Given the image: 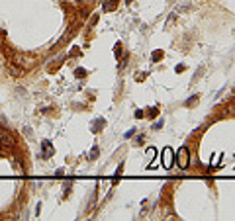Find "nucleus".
Listing matches in <instances>:
<instances>
[{
	"mask_svg": "<svg viewBox=\"0 0 235 221\" xmlns=\"http://www.w3.org/2000/svg\"><path fill=\"white\" fill-rule=\"evenodd\" d=\"M176 163H178L180 168H186L188 166V149L186 147H180L176 151Z\"/></svg>",
	"mask_w": 235,
	"mask_h": 221,
	"instance_id": "1",
	"label": "nucleus"
},
{
	"mask_svg": "<svg viewBox=\"0 0 235 221\" xmlns=\"http://www.w3.org/2000/svg\"><path fill=\"white\" fill-rule=\"evenodd\" d=\"M161 157H163V166L165 168H170L172 166V149L170 147H165V151L161 153Z\"/></svg>",
	"mask_w": 235,
	"mask_h": 221,
	"instance_id": "2",
	"label": "nucleus"
},
{
	"mask_svg": "<svg viewBox=\"0 0 235 221\" xmlns=\"http://www.w3.org/2000/svg\"><path fill=\"white\" fill-rule=\"evenodd\" d=\"M51 157H53L51 141H41V159H51Z\"/></svg>",
	"mask_w": 235,
	"mask_h": 221,
	"instance_id": "3",
	"label": "nucleus"
},
{
	"mask_svg": "<svg viewBox=\"0 0 235 221\" xmlns=\"http://www.w3.org/2000/svg\"><path fill=\"white\" fill-rule=\"evenodd\" d=\"M0 147L4 149V147H14V139H12L10 135H2L0 137Z\"/></svg>",
	"mask_w": 235,
	"mask_h": 221,
	"instance_id": "4",
	"label": "nucleus"
},
{
	"mask_svg": "<svg viewBox=\"0 0 235 221\" xmlns=\"http://www.w3.org/2000/svg\"><path fill=\"white\" fill-rule=\"evenodd\" d=\"M104 125H106V122H104V120H96V122H94V127H92V131L98 133L102 127H104Z\"/></svg>",
	"mask_w": 235,
	"mask_h": 221,
	"instance_id": "5",
	"label": "nucleus"
},
{
	"mask_svg": "<svg viewBox=\"0 0 235 221\" xmlns=\"http://www.w3.org/2000/svg\"><path fill=\"white\" fill-rule=\"evenodd\" d=\"M155 116H159V110L157 108H149L147 110V118H155Z\"/></svg>",
	"mask_w": 235,
	"mask_h": 221,
	"instance_id": "6",
	"label": "nucleus"
},
{
	"mask_svg": "<svg viewBox=\"0 0 235 221\" xmlns=\"http://www.w3.org/2000/svg\"><path fill=\"white\" fill-rule=\"evenodd\" d=\"M94 159H98V147H96V145H94L92 151H90V161H94Z\"/></svg>",
	"mask_w": 235,
	"mask_h": 221,
	"instance_id": "7",
	"label": "nucleus"
},
{
	"mask_svg": "<svg viewBox=\"0 0 235 221\" xmlns=\"http://www.w3.org/2000/svg\"><path fill=\"white\" fill-rule=\"evenodd\" d=\"M147 157H149V161L155 157V149H153V147H149V149H147Z\"/></svg>",
	"mask_w": 235,
	"mask_h": 221,
	"instance_id": "8",
	"label": "nucleus"
},
{
	"mask_svg": "<svg viewBox=\"0 0 235 221\" xmlns=\"http://www.w3.org/2000/svg\"><path fill=\"white\" fill-rule=\"evenodd\" d=\"M75 75H77V77H84V75H86V71H84V69H77V71H75Z\"/></svg>",
	"mask_w": 235,
	"mask_h": 221,
	"instance_id": "9",
	"label": "nucleus"
},
{
	"mask_svg": "<svg viewBox=\"0 0 235 221\" xmlns=\"http://www.w3.org/2000/svg\"><path fill=\"white\" fill-rule=\"evenodd\" d=\"M161 57H163V51H157L155 55H153V61H159V59H161Z\"/></svg>",
	"mask_w": 235,
	"mask_h": 221,
	"instance_id": "10",
	"label": "nucleus"
},
{
	"mask_svg": "<svg viewBox=\"0 0 235 221\" xmlns=\"http://www.w3.org/2000/svg\"><path fill=\"white\" fill-rule=\"evenodd\" d=\"M194 102H198V98H196V96H192V98L188 100V102H186V106H192V104H194Z\"/></svg>",
	"mask_w": 235,
	"mask_h": 221,
	"instance_id": "11",
	"label": "nucleus"
},
{
	"mask_svg": "<svg viewBox=\"0 0 235 221\" xmlns=\"http://www.w3.org/2000/svg\"><path fill=\"white\" fill-rule=\"evenodd\" d=\"M114 51H116V55H120V53H122V45L118 43V45H116V49H114Z\"/></svg>",
	"mask_w": 235,
	"mask_h": 221,
	"instance_id": "12",
	"label": "nucleus"
},
{
	"mask_svg": "<svg viewBox=\"0 0 235 221\" xmlns=\"http://www.w3.org/2000/svg\"><path fill=\"white\" fill-rule=\"evenodd\" d=\"M114 2H118V0H114Z\"/></svg>",
	"mask_w": 235,
	"mask_h": 221,
	"instance_id": "13",
	"label": "nucleus"
}]
</instances>
